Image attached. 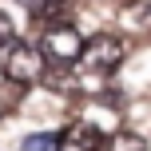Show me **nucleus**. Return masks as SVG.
<instances>
[{"label": "nucleus", "mask_w": 151, "mask_h": 151, "mask_svg": "<svg viewBox=\"0 0 151 151\" xmlns=\"http://www.w3.org/2000/svg\"><path fill=\"white\" fill-rule=\"evenodd\" d=\"M48 72V60L40 48H32L28 40H4L0 44V76H4L8 83H16V88H32V83H40Z\"/></svg>", "instance_id": "nucleus-1"}, {"label": "nucleus", "mask_w": 151, "mask_h": 151, "mask_svg": "<svg viewBox=\"0 0 151 151\" xmlns=\"http://www.w3.org/2000/svg\"><path fill=\"white\" fill-rule=\"evenodd\" d=\"M40 52H44L48 68H72L80 64V52H83V36L76 32V24H64V20H48V28L40 32Z\"/></svg>", "instance_id": "nucleus-2"}, {"label": "nucleus", "mask_w": 151, "mask_h": 151, "mask_svg": "<svg viewBox=\"0 0 151 151\" xmlns=\"http://www.w3.org/2000/svg\"><path fill=\"white\" fill-rule=\"evenodd\" d=\"M123 56H127V44H123L115 32H99V36L83 40L80 68L83 72H96V76H111V72H119Z\"/></svg>", "instance_id": "nucleus-3"}, {"label": "nucleus", "mask_w": 151, "mask_h": 151, "mask_svg": "<svg viewBox=\"0 0 151 151\" xmlns=\"http://www.w3.org/2000/svg\"><path fill=\"white\" fill-rule=\"evenodd\" d=\"M99 147H104V131L83 119H72L60 131V151H99Z\"/></svg>", "instance_id": "nucleus-4"}, {"label": "nucleus", "mask_w": 151, "mask_h": 151, "mask_svg": "<svg viewBox=\"0 0 151 151\" xmlns=\"http://www.w3.org/2000/svg\"><path fill=\"white\" fill-rule=\"evenodd\" d=\"M99 151H147V143H143V135H135V131H111Z\"/></svg>", "instance_id": "nucleus-5"}, {"label": "nucleus", "mask_w": 151, "mask_h": 151, "mask_svg": "<svg viewBox=\"0 0 151 151\" xmlns=\"http://www.w3.org/2000/svg\"><path fill=\"white\" fill-rule=\"evenodd\" d=\"M20 4L28 8V16H32V20H40V24L56 20V16L64 12V0H20Z\"/></svg>", "instance_id": "nucleus-6"}, {"label": "nucleus", "mask_w": 151, "mask_h": 151, "mask_svg": "<svg viewBox=\"0 0 151 151\" xmlns=\"http://www.w3.org/2000/svg\"><path fill=\"white\" fill-rule=\"evenodd\" d=\"M20 151H60V135H52V131H36V135H28L20 143Z\"/></svg>", "instance_id": "nucleus-7"}, {"label": "nucleus", "mask_w": 151, "mask_h": 151, "mask_svg": "<svg viewBox=\"0 0 151 151\" xmlns=\"http://www.w3.org/2000/svg\"><path fill=\"white\" fill-rule=\"evenodd\" d=\"M4 40H12V24H8V16L0 12V44H4Z\"/></svg>", "instance_id": "nucleus-8"}]
</instances>
